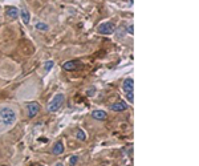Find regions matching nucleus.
Wrapping results in <instances>:
<instances>
[{"mask_svg": "<svg viewBox=\"0 0 199 166\" xmlns=\"http://www.w3.org/2000/svg\"><path fill=\"white\" fill-rule=\"evenodd\" d=\"M94 93H96V88L94 87H90L89 89L86 90V94L90 96V97H92V96H94Z\"/></svg>", "mask_w": 199, "mask_h": 166, "instance_id": "nucleus-16", "label": "nucleus"}, {"mask_svg": "<svg viewBox=\"0 0 199 166\" xmlns=\"http://www.w3.org/2000/svg\"><path fill=\"white\" fill-rule=\"evenodd\" d=\"M40 109H41V106H40L39 102L36 101H31L27 104V110H28V116L31 117V118H33L35 116H37Z\"/></svg>", "mask_w": 199, "mask_h": 166, "instance_id": "nucleus-4", "label": "nucleus"}, {"mask_svg": "<svg viewBox=\"0 0 199 166\" xmlns=\"http://www.w3.org/2000/svg\"><path fill=\"white\" fill-rule=\"evenodd\" d=\"M36 29H39V31H48L49 27L45 23H37L36 24Z\"/></svg>", "mask_w": 199, "mask_h": 166, "instance_id": "nucleus-13", "label": "nucleus"}, {"mask_svg": "<svg viewBox=\"0 0 199 166\" xmlns=\"http://www.w3.org/2000/svg\"><path fill=\"white\" fill-rule=\"evenodd\" d=\"M16 118H17L16 112L11 106H3L0 109V124L3 126H7V128L12 126L16 122Z\"/></svg>", "mask_w": 199, "mask_h": 166, "instance_id": "nucleus-1", "label": "nucleus"}, {"mask_svg": "<svg viewBox=\"0 0 199 166\" xmlns=\"http://www.w3.org/2000/svg\"><path fill=\"white\" fill-rule=\"evenodd\" d=\"M115 31V24L113 21H105V23L100 24L98 28H97V32L100 35H112Z\"/></svg>", "mask_w": 199, "mask_h": 166, "instance_id": "nucleus-3", "label": "nucleus"}, {"mask_svg": "<svg viewBox=\"0 0 199 166\" xmlns=\"http://www.w3.org/2000/svg\"><path fill=\"white\" fill-rule=\"evenodd\" d=\"M133 29H134V25H133V24H130V25H129V28H128V32L130 33V35H133V32H134V31H133Z\"/></svg>", "mask_w": 199, "mask_h": 166, "instance_id": "nucleus-18", "label": "nucleus"}, {"mask_svg": "<svg viewBox=\"0 0 199 166\" xmlns=\"http://www.w3.org/2000/svg\"><path fill=\"white\" fill-rule=\"evenodd\" d=\"M77 161H78V157H77V156L70 157V160H69V164H70V166H74L76 164H77Z\"/></svg>", "mask_w": 199, "mask_h": 166, "instance_id": "nucleus-17", "label": "nucleus"}, {"mask_svg": "<svg viewBox=\"0 0 199 166\" xmlns=\"http://www.w3.org/2000/svg\"><path fill=\"white\" fill-rule=\"evenodd\" d=\"M122 88H124L125 92H133V89H134V81H133L132 77L125 79L124 84H122Z\"/></svg>", "mask_w": 199, "mask_h": 166, "instance_id": "nucleus-8", "label": "nucleus"}, {"mask_svg": "<svg viewBox=\"0 0 199 166\" xmlns=\"http://www.w3.org/2000/svg\"><path fill=\"white\" fill-rule=\"evenodd\" d=\"M20 16H21V20H23L24 24H29V20H31V16H29V12H28L25 8L21 9L20 12Z\"/></svg>", "mask_w": 199, "mask_h": 166, "instance_id": "nucleus-11", "label": "nucleus"}, {"mask_svg": "<svg viewBox=\"0 0 199 166\" xmlns=\"http://www.w3.org/2000/svg\"><path fill=\"white\" fill-rule=\"evenodd\" d=\"M52 153L55 154V156H60V154L64 153V143H63V141H57L55 145H53Z\"/></svg>", "mask_w": 199, "mask_h": 166, "instance_id": "nucleus-9", "label": "nucleus"}, {"mask_svg": "<svg viewBox=\"0 0 199 166\" xmlns=\"http://www.w3.org/2000/svg\"><path fill=\"white\" fill-rule=\"evenodd\" d=\"M5 15L7 17L11 20H15L19 17V8H16V7H7L5 8Z\"/></svg>", "mask_w": 199, "mask_h": 166, "instance_id": "nucleus-6", "label": "nucleus"}, {"mask_svg": "<svg viewBox=\"0 0 199 166\" xmlns=\"http://www.w3.org/2000/svg\"><path fill=\"white\" fill-rule=\"evenodd\" d=\"M126 98H128V101H130V104H133L134 102V93L133 92H126Z\"/></svg>", "mask_w": 199, "mask_h": 166, "instance_id": "nucleus-14", "label": "nucleus"}, {"mask_svg": "<svg viewBox=\"0 0 199 166\" xmlns=\"http://www.w3.org/2000/svg\"><path fill=\"white\" fill-rule=\"evenodd\" d=\"M64 102H65V96L63 93H59V94H56L55 97L52 98V101L49 102V105H48V110L50 113H56L57 110H59L61 108V105H64Z\"/></svg>", "mask_w": 199, "mask_h": 166, "instance_id": "nucleus-2", "label": "nucleus"}, {"mask_svg": "<svg viewBox=\"0 0 199 166\" xmlns=\"http://www.w3.org/2000/svg\"><path fill=\"white\" fill-rule=\"evenodd\" d=\"M76 136H77V138L80 140V141H85V140H86V134H85V132L82 130V129H77Z\"/></svg>", "mask_w": 199, "mask_h": 166, "instance_id": "nucleus-12", "label": "nucleus"}, {"mask_svg": "<svg viewBox=\"0 0 199 166\" xmlns=\"http://www.w3.org/2000/svg\"><path fill=\"white\" fill-rule=\"evenodd\" d=\"M56 166H64V165H63V164H57Z\"/></svg>", "mask_w": 199, "mask_h": 166, "instance_id": "nucleus-19", "label": "nucleus"}, {"mask_svg": "<svg viewBox=\"0 0 199 166\" xmlns=\"http://www.w3.org/2000/svg\"><path fill=\"white\" fill-rule=\"evenodd\" d=\"M77 62L76 60H70V61H67L63 64V69L65 71H74V69H77Z\"/></svg>", "mask_w": 199, "mask_h": 166, "instance_id": "nucleus-10", "label": "nucleus"}, {"mask_svg": "<svg viewBox=\"0 0 199 166\" xmlns=\"http://www.w3.org/2000/svg\"><path fill=\"white\" fill-rule=\"evenodd\" d=\"M53 65H55V62H53L52 60H49V61H46V64L44 66V69H45V72H49L50 69L53 68Z\"/></svg>", "mask_w": 199, "mask_h": 166, "instance_id": "nucleus-15", "label": "nucleus"}, {"mask_svg": "<svg viewBox=\"0 0 199 166\" xmlns=\"http://www.w3.org/2000/svg\"><path fill=\"white\" fill-rule=\"evenodd\" d=\"M126 109H129V105L125 101H117L110 105V110H113V112H124Z\"/></svg>", "mask_w": 199, "mask_h": 166, "instance_id": "nucleus-5", "label": "nucleus"}, {"mask_svg": "<svg viewBox=\"0 0 199 166\" xmlns=\"http://www.w3.org/2000/svg\"><path fill=\"white\" fill-rule=\"evenodd\" d=\"M92 117L94 120H98V121H105L108 118V113L105 112V110H93Z\"/></svg>", "mask_w": 199, "mask_h": 166, "instance_id": "nucleus-7", "label": "nucleus"}]
</instances>
